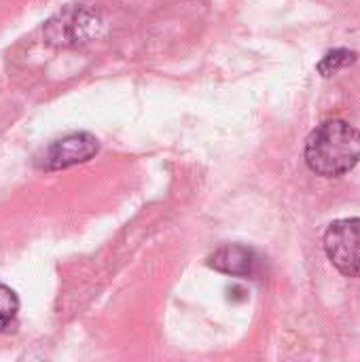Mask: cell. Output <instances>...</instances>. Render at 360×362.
<instances>
[{
    "label": "cell",
    "mask_w": 360,
    "mask_h": 362,
    "mask_svg": "<svg viewBox=\"0 0 360 362\" xmlns=\"http://www.w3.org/2000/svg\"><path fill=\"white\" fill-rule=\"evenodd\" d=\"M360 161V129L342 119L318 125L306 142L308 168L325 178H339Z\"/></svg>",
    "instance_id": "1"
},
{
    "label": "cell",
    "mask_w": 360,
    "mask_h": 362,
    "mask_svg": "<svg viewBox=\"0 0 360 362\" xmlns=\"http://www.w3.org/2000/svg\"><path fill=\"white\" fill-rule=\"evenodd\" d=\"M325 252L346 278H360V218H339L325 231Z\"/></svg>",
    "instance_id": "2"
},
{
    "label": "cell",
    "mask_w": 360,
    "mask_h": 362,
    "mask_svg": "<svg viewBox=\"0 0 360 362\" xmlns=\"http://www.w3.org/2000/svg\"><path fill=\"white\" fill-rule=\"evenodd\" d=\"M98 151H100V142L93 134L74 132V134H68L59 140H53L36 157V168H40L45 172L66 170V168L89 161L91 157L98 155Z\"/></svg>",
    "instance_id": "3"
},
{
    "label": "cell",
    "mask_w": 360,
    "mask_h": 362,
    "mask_svg": "<svg viewBox=\"0 0 360 362\" xmlns=\"http://www.w3.org/2000/svg\"><path fill=\"white\" fill-rule=\"evenodd\" d=\"M208 265L212 269L227 274V276H233V278H250L257 272L259 259H257L255 250H250L246 246L225 244L210 255Z\"/></svg>",
    "instance_id": "4"
},
{
    "label": "cell",
    "mask_w": 360,
    "mask_h": 362,
    "mask_svg": "<svg viewBox=\"0 0 360 362\" xmlns=\"http://www.w3.org/2000/svg\"><path fill=\"white\" fill-rule=\"evenodd\" d=\"M19 299L15 291L0 284V333H11L17 327Z\"/></svg>",
    "instance_id": "5"
},
{
    "label": "cell",
    "mask_w": 360,
    "mask_h": 362,
    "mask_svg": "<svg viewBox=\"0 0 360 362\" xmlns=\"http://www.w3.org/2000/svg\"><path fill=\"white\" fill-rule=\"evenodd\" d=\"M356 53L350 51V49H335V51H329L323 62L318 64V70L323 76H333L335 72H339L342 68H348L356 62Z\"/></svg>",
    "instance_id": "6"
}]
</instances>
